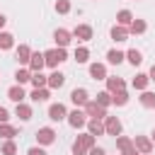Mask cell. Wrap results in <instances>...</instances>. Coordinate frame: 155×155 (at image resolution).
I'll list each match as a JSON object with an SVG mask.
<instances>
[{
    "instance_id": "d590c367",
    "label": "cell",
    "mask_w": 155,
    "mask_h": 155,
    "mask_svg": "<svg viewBox=\"0 0 155 155\" xmlns=\"http://www.w3.org/2000/svg\"><path fill=\"white\" fill-rule=\"evenodd\" d=\"M94 102H97L99 107L107 109V107L111 104V92H107V90H104V92H97V99H94Z\"/></svg>"
},
{
    "instance_id": "4fadbf2b",
    "label": "cell",
    "mask_w": 155,
    "mask_h": 155,
    "mask_svg": "<svg viewBox=\"0 0 155 155\" xmlns=\"http://www.w3.org/2000/svg\"><path fill=\"white\" fill-rule=\"evenodd\" d=\"M109 36L116 41V44H121V41H126L131 34H128V27H121V24H114L111 27V31H109Z\"/></svg>"
},
{
    "instance_id": "9a60e30c",
    "label": "cell",
    "mask_w": 155,
    "mask_h": 155,
    "mask_svg": "<svg viewBox=\"0 0 155 155\" xmlns=\"http://www.w3.org/2000/svg\"><path fill=\"white\" fill-rule=\"evenodd\" d=\"M44 65H46V63H44V53H39V51H31V58H29V65H27V68H29L31 73H39Z\"/></svg>"
},
{
    "instance_id": "836d02e7",
    "label": "cell",
    "mask_w": 155,
    "mask_h": 155,
    "mask_svg": "<svg viewBox=\"0 0 155 155\" xmlns=\"http://www.w3.org/2000/svg\"><path fill=\"white\" fill-rule=\"evenodd\" d=\"M53 7H56V12H58V15H68V12L73 10V2H70V0H56V5H53Z\"/></svg>"
},
{
    "instance_id": "484cf974",
    "label": "cell",
    "mask_w": 155,
    "mask_h": 155,
    "mask_svg": "<svg viewBox=\"0 0 155 155\" xmlns=\"http://www.w3.org/2000/svg\"><path fill=\"white\" fill-rule=\"evenodd\" d=\"M138 99H140V104H143L145 109H155V92H150V90H143Z\"/></svg>"
},
{
    "instance_id": "5b68a950",
    "label": "cell",
    "mask_w": 155,
    "mask_h": 155,
    "mask_svg": "<svg viewBox=\"0 0 155 155\" xmlns=\"http://www.w3.org/2000/svg\"><path fill=\"white\" fill-rule=\"evenodd\" d=\"M82 111H85L90 119H99V121H104V116H107V109H104V107H99L94 99H90V102L82 107Z\"/></svg>"
},
{
    "instance_id": "d6986e66",
    "label": "cell",
    "mask_w": 155,
    "mask_h": 155,
    "mask_svg": "<svg viewBox=\"0 0 155 155\" xmlns=\"http://www.w3.org/2000/svg\"><path fill=\"white\" fill-rule=\"evenodd\" d=\"M85 126H87V133H92L94 138L104 133V121H99V119H87Z\"/></svg>"
},
{
    "instance_id": "cb8c5ba5",
    "label": "cell",
    "mask_w": 155,
    "mask_h": 155,
    "mask_svg": "<svg viewBox=\"0 0 155 155\" xmlns=\"http://www.w3.org/2000/svg\"><path fill=\"white\" fill-rule=\"evenodd\" d=\"M124 61H126V53L119 51V48H111V51L107 53V63H111V65H119V63H124Z\"/></svg>"
},
{
    "instance_id": "ab89813d",
    "label": "cell",
    "mask_w": 155,
    "mask_h": 155,
    "mask_svg": "<svg viewBox=\"0 0 155 155\" xmlns=\"http://www.w3.org/2000/svg\"><path fill=\"white\" fill-rule=\"evenodd\" d=\"M121 155H140V153H138V150L133 148V143H131L128 148H124V150H121Z\"/></svg>"
},
{
    "instance_id": "8992f818",
    "label": "cell",
    "mask_w": 155,
    "mask_h": 155,
    "mask_svg": "<svg viewBox=\"0 0 155 155\" xmlns=\"http://www.w3.org/2000/svg\"><path fill=\"white\" fill-rule=\"evenodd\" d=\"M36 143L44 148V145H51V143H56V131L51 128V126H44V128H39L36 131Z\"/></svg>"
},
{
    "instance_id": "7c38bea8",
    "label": "cell",
    "mask_w": 155,
    "mask_h": 155,
    "mask_svg": "<svg viewBox=\"0 0 155 155\" xmlns=\"http://www.w3.org/2000/svg\"><path fill=\"white\" fill-rule=\"evenodd\" d=\"M15 56H17L19 65H29V58H31V48H29L27 44H19V46H15Z\"/></svg>"
},
{
    "instance_id": "5bb4252c",
    "label": "cell",
    "mask_w": 155,
    "mask_h": 155,
    "mask_svg": "<svg viewBox=\"0 0 155 155\" xmlns=\"http://www.w3.org/2000/svg\"><path fill=\"white\" fill-rule=\"evenodd\" d=\"M70 39H73V34H70L68 29H56V31H53V41H56V46H61V48H65V46L70 44Z\"/></svg>"
},
{
    "instance_id": "603a6c76",
    "label": "cell",
    "mask_w": 155,
    "mask_h": 155,
    "mask_svg": "<svg viewBox=\"0 0 155 155\" xmlns=\"http://www.w3.org/2000/svg\"><path fill=\"white\" fill-rule=\"evenodd\" d=\"M145 29H148V22L145 19H136L133 17V22L128 24V34H145Z\"/></svg>"
},
{
    "instance_id": "b9f144b4",
    "label": "cell",
    "mask_w": 155,
    "mask_h": 155,
    "mask_svg": "<svg viewBox=\"0 0 155 155\" xmlns=\"http://www.w3.org/2000/svg\"><path fill=\"white\" fill-rule=\"evenodd\" d=\"M148 78H150V82H155V65L150 68V73H148Z\"/></svg>"
},
{
    "instance_id": "4dcf8cb0",
    "label": "cell",
    "mask_w": 155,
    "mask_h": 155,
    "mask_svg": "<svg viewBox=\"0 0 155 155\" xmlns=\"http://www.w3.org/2000/svg\"><path fill=\"white\" fill-rule=\"evenodd\" d=\"M0 155H17V143L12 138H7L2 143V148H0Z\"/></svg>"
},
{
    "instance_id": "2e32d148",
    "label": "cell",
    "mask_w": 155,
    "mask_h": 155,
    "mask_svg": "<svg viewBox=\"0 0 155 155\" xmlns=\"http://www.w3.org/2000/svg\"><path fill=\"white\" fill-rule=\"evenodd\" d=\"M90 78L92 80H107V65L104 63H90Z\"/></svg>"
},
{
    "instance_id": "74e56055",
    "label": "cell",
    "mask_w": 155,
    "mask_h": 155,
    "mask_svg": "<svg viewBox=\"0 0 155 155\" xmlns=\"http://www.w3.org/2000/svg\"><path fill=\"white\" fill-rule=\"evenodd\" d=\"M27 155H46V150H44L41 145H34V148H29V150H27Z\"/></svg>"
},
{
    "instance_id": "d4e9b609",
    "label": "cell",
    "mask_w": 155,
    "mask_h": 155,
    "mask_svg": "<svg viewBox=\"0 0 155 155\" xmlns=\"http://www.w3.org/2000/svg\"><path fill=\"white\" fill-rule=\"evenodd\" d=\"M29 97L39 104V102H46V99L51 97V90H48V87H34V92H31Z\"/></svg>"
},
{
    "instance_id": "ba28073f",
    "label": "cell",
    "mask_w": 155,
    "mask_h": 155,
    "mask_svg": "<svg viewBox=\"0 0 155 155\" xmlns=\"http://www.w3.org/2000/svg\"><path fill=\"white\" fill-rule=\"evenodd\" d=\"M70 102H73L75 107H80V109H82V107L90 102V94H87V90H85V87H75V90L70 92Z\"/></svg>"
},
{
    "instance_id": "83f0119b",
    "label": "cell",
    "mask_w": 155,
    "mask_h": 155,
    "mask_svg": "<svg viewBox=\"0 0 155 155\" xmlns=\"http://www.w3.org/2000/svg\"><path fill=\"white\" fill-rule=\"evenodd\" d=\"M126 61H128L131 65H140V63H143V53H140L138 48H128V51H126Z\"/></svg>"
},
{
    "instance_id": "8d00e7d4",
    "label": "cell",
    "mask_w": 155,
    "mask_h": 155,
    "mask_svg": "<svg viewBox=\"0 0 155 155\" xmlns=\"http://www.w3.org/2000/svg\"><path fill=\"white\" fill-rule=\"evenodd\" d=\"M131 143H133V140H131L128 136H116V148H119V150H124V148H128Z\"/></svg>"
},
{
    "instance_id": "9c48e42d",
    "label": "cell",
    "mask_w": 155,
    "mask_h": 155,
    "mask_svg": "<svg viewBox=\"0 0 155 155\" xmlns=\"http://www.w3.org/2000/svg\"><path fill=\"white\" fill-rule=\"evenodd\" d=\"M70 34H73L78 41H82V44H85V41H90V39H92V27H90V24H78Z\"/></svg>"
},
{
    "instance_id": "1f68e13d",
    "label": "cell",
    "mask_w": 155,
    "mask_h": 155,
    "mask_svg": "<svg viewBox=\"0 0 155 155\" xmlns=\"http://www.w3.org/2000/svg\"><path fill=\"white\" fill-rule=\"evenodd\" d=\"M15 136H17V128H15V126H10L7 121H5V124H0V138H5V140H7V138H15Z\"/></svg>"
},
{
    "instance_id": "8fae6325",
    "label": "cell",
    "mask_w": 155,
    "mask_h": 155,
    "mask_svg": "<svg viewBox=\"0 0 155 155\" xmlns=\"http://www.w3.org/2000/svg\"><path fill=\"white\" fill-rule=\"evenodd\" d=\"M133 148L143 155V153H153V140L148 138V136H136L133 138Z\"/></svg>"
},
{
    "instance_id": "f1b7e54d",
    "label": "cell",
    "mask_w": 155,
    "mask_h": 155,
    "mask_svg": "<svg viewBox=\"0 0 155 155\" xmlns=\"http://www.w3.org/2000/svg\"><path fill=\"white\" fill-rule=\"evenodd\" d=\"M111 104H116V107H126V104H128V92H126V90L114 92V94H111Z\"/></svg>"
},
{
    "instance_id": "44dd1931",
    "label": "cell",
    "mask_w": 155,
    "mask_h": 155,
    "mask_svg": "<svg viewBox=\"0 0 155 155\" xmlns=\"http://www.w3.org/2000/svg\"><path fill=\"white\" fill-rule=\"evenodd\" d=\"M31 114H34V111H31V107H29V104H24V102H19V104L15 107V116H19V121H29V119H31Z\"/></svg>"
},
{
    "instance_id": "ee69618b",
    "label": "cell",
    "mask_w": 155,
    "mask_h": 155,
    "mask_svg": "<svg viewBox=\"0 0 155 155\" xmlns=\"http://www.w3.org/2000/svg\"><path fill=\"white\" fill-rule=\"evenodd\" d=\"M150 140H153V143H155V131H153V138H150Z\"/></svg>"
},
{
    "instance_id": "277c9868",
    "label": "cell",
    "mask_w": 155,
    "mask_h": 155,
    "mask_svg": "<svg viewBox=\"0 0 155 155\" xmlns=\"http://www.w3.org/2000/svg\"><path fill=\"white\" fill-rule=\"evenodd\" d=\"M65 121L73 126V128H82L85 124H87V114L80 109V107H75L73 111H68V116H65Z\"/></svg>"
},
{
    "instance_id": "6da1fadb",
    "label": "cell",
    "mask_w": 155,
    "mask_h": 155,
    "mask_svg": "<svg viewBox=\"0 0 155 155\" xmlns=\"http://www.w3.org/2000/svg\"><path fill=\"white\" fill-rule=\"evenodd\" d=\"M65 61H68V51H65V48H61V46L44 51V63H46L48 68H53V70H56L61 63H65Z\"/></svg>"
},
{
    "instance_id": "ac0fdd59",
    "label": "cell",
    "mask_w": 155,
    "mask_h": 155,
    "mask_svg": "<svg viewBox=\"0 0 155 155\" xmlns=\"http://www.w3.org/2000/svg\"><path fill=\"white\" fill-rule=\"evenodd\" d=\"M104 82H107V92H111V94H114V92H119V90H126L124 78H109V75H107V80H104Z\"/></svg>"
},
{
    "instance_id": "60d3db41",
    "label": "cell",
    "mask_w": 155,
    "mask_h": 155,
    "mask_svg": "<svg viewBox=\"0 0 155 155\" xmlns=\"http://www.w3.org/2000/svg\"><path fill=\"white\" fill-rule=\"evenodd\" d=\"M7 119H10V114H7V109H5V107H0V124H5Z\"/></svg>"
},
{
    "instance_id": "7bdbcfd3",
    "label": "cell",
    "mask_w": 155,
    "mask_h": 155,
    "mask_svg": "<svg viewBox=\"0 0 155 155\" xmlns=\"http://www.w3.org/2000/svg\"><path fill=\"white\" fill-rule=\"evenodd\" d=\"M5 24H7V17H5V15H2V12H0V29H2V27H5Z\"/></svg>"
},
{
    "instance_id": "d6a6232c",
    "label": "cell",
    "mask_w": 155,
    "mask_h": 155,
    "mask_svg": "<svg viewBox=\"0 0 155 155\" xmlns=\"http://www.w3.org/2000/svg\"><path fill=\"white\" fill-rule=\"evenodd\" d=\"M75 61L78 63H87L90 61V48L87 46H78L75 48Z\"/></svg>"
},
{
    "instance_id": "7402d4cb",
    "label": "cell",
    "mask_w": 155,
    "mask_h": 155,
    "mask_svg": "<svg viewBox=\"0 0 155 155\" xmlns=\"http://www.w3.org/2000/svg\"><path fill=\"white\" fill-rule=\"evenodd\" d=\"M10 48H15V36L0 29V51H10Z\"/></svg>"
},
{
    "instance_id": "7a4b0ae2",
    "label": "cell",
    "mask_w": 155,
    "mask_h": 155,
    "mask_svg": "<svg viewBox=\"0 0 155 155\" xmlns=\"http://www.w3.org/2000/svg\"><path fill=\"white\" fill-rule=\"evenodd\" d=\"M94 136L92 133H82V136H78L75 138V143H73V155H87V150L94 145Z\"/></svg>"
},
{
    "instance_id": "30bf717a",
    "label": "cell",
    "mask_w": 155,
    "mask_h": 155,
    "mask_svg": "<svg viewBox=\"0 0 155 155\" xmlns=\"http://www.w3.org/2000/svg\"><path fill=\"white\" fill-rule=\"evenodd\" d=\"M65 85V75L61 73V70H53L51 75H48V80H46V87L48 90H61Z\"/></svg>"
},
{
    "instance_id": "e0dca14e",
    "label": "cell",
    "mask_w": 155,
    "mask_h": 155,
    "mask_svg": "<svg viewBox=\"0 0 155 155\" xmlns=\"http://www.w3.org/2000/svg\"><path fill=\"white\" fill-rule=\"evenodd\" d=\"M24 97H27V92H24V87H22V85H12V87L7 90V99H12L15 104L24 102Z\"/></svg>"
},
{
    "instance_id": "f546056e",
    "label": "cell",
    "mask_w": 155,
    "mask_h": 155,
    "mask_svg": "<svg viewBox=\"0 0 155 155\" xmlns=\"http://www.w3.org/2000/svg\"><path fill=\"white\" fill-rule=\"evenodd\" d=\"M15 80H17V85L29 82V80H31V70H29V68H19V70L15 73Z\"/></svg>"
},
{
    "instance_id": "3957f363",
    "label": "cell",
    "mask_w": 155,
    "mask_h": 155,
    "mask_svg": "<svg viewBox=\"0 0 155 155\" xmlns=\"http://www.w3.org/2000/svg\"><path fill=\"white\" fill-rule=\"evenodd\" d=\"M121 131H124V124H121V119L119 116H104V133L107 136H121Z\"/></svg>"
},
{
    "instance_id": "f6af8a7d",
    "label": "cell",
    "mask_w": 155,
    "mask_h": 155,
    "mask_svg": "<svg viewBox=\"0 0 155 155\" xmlns=\"http://www.w3.org/2000/svg\"><path fill=\"white\" fill-rule=\"evenodd\" d=\"M143 155H153V153H143Z\"/></svg>"
},
{
    "instance_id": "ffe728a7",
    "label": "cell",
    "mask_w": 155,
    "mask_h": 155,
    "mask_svg": "<svg viewBox=\"0 0 155 155\" xmlns=\"http://www.w3.org/2000/svg\"><path fill=\"white\" fill-rule=\"evenodd\" d=\"M148 85H150V78H148L145 73H138V75L131 80V87H133V90H140V92L148 90Z\"/></svg>"
},
{
    "instance_id": "f35d334b",
    "label": "cell",
    "mask_w": 155,
    "mask_h": 155,
    "mask_svg": "<svg viewBox=\"0 0 155 155\" xmlns=\"http://www.w3.org/2000/svg\"><path fill=\"white\" fill-rule=\"evenodd\" d=\"M87 155H107V150H104V148H97V145H92V148L87 150Z\"/></svg>"
},
{
    "instance_id": "4316f807",
    "label": "cell",
    "mask_w": 155,
    "mask_h": 155,
    "mask_svg": "<svg viewBox=\"0 0 155 155\" xmlns=\"http://www.w3.org/2000/svg\"><path fill=\"white\" fill-rule=\"evenodd\" d=\"M131 22H133V12H131V10H119V12H116V24L128 27Z\"/></svg>"
},
{
    "instance_id": "e575fe53",
    "label": "cell",
    "mask_w": 155,
    "mask_h": 155,
    "mask_svg": "<svg viewBox=\"0 0 155 155\" xmlns=\"http://www.w3.org/2000/svg\"><path fill=\"white\" fill-rule=\"evenodd\" d=\"M46 80H48V78L39 70V73H31V80H29V82H31L34 87H46Z\"/></svg>"
},
{
    "instance_id": "52a82bcc",
    "label": "cell",
    "mask_w": 155,
    "mask_h": 155,
    "mask_svg": "<svg viewBox=\"0 0 155 155\" xmlns=\"http://www.w3.org/2000/svg\"><path fill=\"white\" fill-rule=\"evenodd\" d=\"M65 116H68V109H65V104H61V102H53V104L48 107V119H51V121H65Z\"/></svg>"
}]
</instances>
